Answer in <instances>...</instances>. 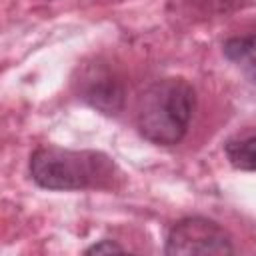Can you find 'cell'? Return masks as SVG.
I'll use <instances>...</instances> for the list:
<instances>
[{
    "label": "cell",
    "instance_id": "obj_1",
    "mask_svg": "<svg viewBox=\"0 0 256 256\" xmlns=\"http://www.w3.org/2000/svg\"><path fill=\"white\" fill-rule=\"evenodd\" d=\"M196 110V90L184 78H162L152 82L138 98L136 128L158 144H178L190 126Z\"/></svg>",
    "mask_w": 256,
    "mask_h": 256
},
{
    "label": "cell",
    "instance_id": "obj_2",
    "mask_svg": "<svg viewBox=\"0 0 256 256\" xmlns=\"http://www.w3.org/2000/svg\"><path fill=\"white\" fill-rule=\"evenodd\" d=\"M30 176L48 190L110 188L116 178V164L96 150L42 146L30 156Z\"/></svg>",
    "mask_w": 256,
    "mask_h": 256
},
{
    "label": "cell",
    "instance_id": "obj_3",
    "mask_svg": "<svg viewBox=\"0 0 256 256\" xmlns=\"http://www.w3.org/2000/svg\"><path fill=\"white\" fill-rule=\"evenodd\" d=\"M168 256L182 254H232V236L214 220L190 216L178 220L166 238Z\"/></svg>",
    "mask_w": 256,
    "mask_h": 256
},
{
    "label": "cell",
    "instance_id": "obj_4",
    "mask_svg": "<svg viewBox=\"0 0 256 256\" xmlns=\"http://www.w3.org/2000/svg\"><path fill=\"white\" fill-rule=\"evenodd\" d=\"M224 56L230 62H234L238 68H242V72L252 82H256V32L226 40Z\"/></svg>",
    "mask_w": 256,
    "mask_h": 256
},
{
    "label": "cell",
    "instance_id": "obj_5",
    "mask_svg": "<svg viewBox=\"0 0 256 256\" xmlns=\"http://www.w3.org/2000/svg\"><path fill=\"white\" fill-rule=\"evenodd\" d=\"M92 106L104 110L106 114H112L120 108L122 102V88L118 86L116 80H112L110 76L106 78H98L96 82H90L86 96H84Z\"/></svg>",
    "mask_w": 256,
    "mask_h": 256
},
{
    "label": "cell",
    "instance_id": "obj_6",
    "mask_svg": "<svg viewBox=\"0 0 256 256\" xmlns=\"http://www.w3.org/2000/svg\"><path fill=\"white\" fill-rule=\"evenodd\" d=\"M226 156L234 168L256 172V136L230 140L226 144Z\"/></svg>",
    "mask_w": 256,
    "mask_h": 256
},
{
    "label": "cell",
    "instance_id": "obj_7",
    "mask_svg": "<svg viewBox=\"0 0 256 256\" xmlns=\"http://www.w3.org/2000/svg\"><path fill=\"white\" fill-rule=\"evenodd\" d=\"M112 252H124V248L114 240H100L90 248H86V254H112Z\"/></svg>",
    "mask_w": 256,
    "mask_h": 256
}]
</instances>
